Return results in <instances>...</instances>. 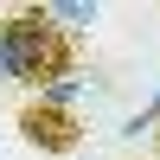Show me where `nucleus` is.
I'll list each match as a JSON object with an SVG mask.
<instances>
[{
	"label": "nucleus",
	"mask_w": 160,
	"mask_h": 160,
	"mask_svg": "<svg viewBox=\"0 0 160 160\" xmlns=\"http://www.w3.org/2000/svg\"><path fill=\"white\" fill-rule=\"evenodd\" d=\"M0 64L13 83H26L38 96L77 71V51H71V32L45 7H13V13H0Z\"/></svg>",
	"instance_id": "1"
},
{
	"label": "nucleus",
	"mask_w": 160,
	"mask_h": 160,
	"mask_svg": "<svg viewBox=\"0 0 160 160\" xmlns=\"http://www.w3.org/2000/svg\"><path fill=\"white\" fill-rule=\"evenodd\" d=\"M71 96H77V77H64V83L26 96V109H19L26 148H38V154H71L77 141H83V115L71 109Z\"/></svg>",
	"instance_id": "2"
},
{
	"label": "nucleus",
	"mask_w": 160,
	"mask_h": 160,
	"mask_svg": "<svg viewBox=\"0 0 160 160\" xmlns=\"http://www.w3.org/2000/svg\"><path fill=\"white\" fill-rule=\"evenodd\" d=\"M51 13V19H71V26H90V19H96V7H45Z\"/></svg>",
	"instance_id": "3"
},
{
	"label": "nucleus",
	"mask_w": 160,
	"mask_h": 160,
	"mask_svg": "<svg viewBox=\"0 0 160 160\" xmlns=\"http://www.w3.org/2000/svg\"><path fill=\"white\" fill-rule=\"evenodd\" d=\"M0 83H7V64H0Z\"/></svg>",
	"instance_id": "4"
}]
</instances>
